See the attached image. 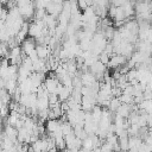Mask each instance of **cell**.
Here are the masks:
<instances>
[{
	"instance_id": "9c48e42d",
	"label": "cell",
	"mask_w": 152,
	"mask_h": 152,
	"mask_svg": "<svg viewBox=\"0 0 152 152\" xmlns=\"http://www.w3.org/2000/svg\"><path fill=\"white\" fill-rule=\"evenodd\" d=\"M36 52L40 59H48L49 57V48L45 44H38L36 48Z\"/></svg>"
},
{
	"instance_id": "5b68a950",
	"label": "cell",
	"mask_w": 152,
	"mask_h": 152,
	"mask_svg": "<svg viewBox=\"0 0 152 152\" xmlns=\"http://www.w3.org/2000/svg\"><path fill=\"white\" fill-rule=\"evenodd\" d=\"M45 127H46V131L49 133H55V132H57V131L61 129L62 121L59 119H49V120H46Z\"/></svg>"
},
{
	"instance_id": "8fae6325",
	"label": "cell",
	"mask_w": 152,
	"mask_h": 152,
	"mask_svg": "<svg viewBox=\"0 0 152 152\" xmlns=\"http://www.w3.org/2000/svg\"><path fill=\"white\" fill-rule=\"evenodd\" d=\"M121 106V101H120V99L118 97V96H114V97H112V100H110V102H109V106H108V108L112 110V112H116V109L119 108Z\"/></svg>"
},
{
	"instance_id": "5bb4252c",
	"label": "cell",
	"mask_w": 152,
	"mask_h": 152,
	"mask_svg": "<svg viewBox=\"0 0 152 152\" xmlns=\"http://www.w3.org/2000/svg\"><path fill=\"white\" fill-rule=\"evenodd\" d=\"M109 59H110V55H108V53L104 52V51L99 56V61H101L103 64H108V63H109Z\"/></svg>"
},
{
	"instance_id": "3957f363",
	"label": "cell",
	"mask_w": 152,
	"mask_h": 152,
	"mask_svg": "<svg viewBox=\"0 0 152 152\" xmlns=\"http://www.w3.org/2000/svg\"><path fill=\"white\" fill-rule=\"evenodd\" d=\"M126 62H127L126 56L120 55V53H115V55H112L110 56V59H109L108 65L109 66H113V68H118L120 65H124Z\"/></svg>"
},
{
	"instance_id": "ba28073f",
	"label": "cell",
	"mask_w": 152,
	"mask_h": 152,
	"mask_svg": "<svg viewBox=\"0 0 152 152\" xmlns=\"http://www.w3.org/2000/svg\"><path fill=\"white\" fill-rule=\"evenodd\" d=\"M90 71L94 74V75H100V74H104V70H106V64H103L101 61H96L95 63H93L90 66Z\"/></svg>"
},
{
	"instance_id": "52a82bcc",
	"label": "cell",
	"mask_w": 152,
	"mask_h": 152,
	"mask_svg": "<svg viewBox=\"0 0 152 152\" xmlns=\"http://www.w3.org/2000/svg\"><path fill=\"white\" fill-rule=\"evenodd\" d=\"M142 144V139L140 137H129L128 141V151L129 152H138L140 145Z\"/></svg>"
},
{
	"instance_id": "4fadbf2b",
	"label": "cell",
	"mask_w": 152,
	"mask_h": 152,
	"mask_svg": "<svg viewBox=\"0 0 152 152\" xmlns=\"http://www.w3.org/2000/svg\"><path fill=\"white\" fill-rule=\"evenodd\" d=\"M128 141H129V137L128 135L119 138V146H120L121 151H124V152L128 151Z\"/></svg>"
},
{
	"instance_id": "9a60e30c",
	"label": "cell",
	"mask_w": 152,
	"mask_h": 152,
	"mask_svg": "<svg viewBox=\"0 0 152 152\" xmlns=\"http://www.w3.org/2000/svg\"><path fill=\"white\" fill-rule=\"evenodd\" d=\"M126 1H127V0H110L112 5H113V6H116V7L122 6V5H124Z\"/></svg>"
},
{
	"instance_id": "6da1fadb",
	"label": "cell",
	"mask_w": 152,
	"mask_h": 152,
	"mask_svg": "<svg viewBox=\"0 0 152 152\" xmlns=\"http://www.w3.org/2000/svg\"><path fill=\"white\" fill-rule=\"evenodd\" d=\"M20 46H21V50H23L25 56H30L31 53H33L36 51V48H37V45H36V43H34L32 37H30V38L27 37L26 39H24L21 42Z\"/></svg>"
},
{
	"instance_id": "7a4b0ae2",
	"label": "cell",
	"mask_w": 152,
	"mask_h": 152,
	"mask_svg": "<svg viewBox=\"0 0 152 152\" xmlns=\"http://www.w3.org/2000/svg\"><path fill=\"white\" fill-rule=\"evenodd\" d=\"M61 82L58 81V78L55 77H48L44 81V87L45 89L49 91V94H57V89H58V84Z\"/></svg>"
},
{
	"instance_id": "30bf717a",
	"label": "cell",
	"mask_w": 152,
	"mask_h": 152,
	"mask_svg": "<svg viewBox=\"0 0 152 152\" xmlns=\"http://www.w3.org/2000/svg\"><path fill=\"white\" fill-rule=\"evenodd\" d=\"M121 7L124 8V12H125V14H126V17H127V18H131V17L135 13L134 4H133V1H131V0H127V1L121 6Z\"/></svg>"
},
{
	"instance_id": "8992f818",
	"label": "cell",
	"mask_w": 152,
	"mask_h": 152,
	"mask_svg": "<svg viewBox=\"0 0 152 152\" xmlns=\"http://www.w3.org/2000/svg\"><path fill=\"white\" fill-rule=\"evenodd\" d=\"M81 80H82V83L83 86H87V87H91L97 80H96V76L91 72V71H84L81 76Z\"/></svg>"
},
{
	"instance_id": "7c38bea8",
	"label": "cell",
	"mask_w": 152,
	"mask_h": 152,
	"mask_svg": "<svg viewBox=\"0 0 152 152\" xmlns=\"http://www.w3.org/2000/svg\"><path fill=\"white\" fill-rule=\"evenodd\" d=\"M102 112H103V109H102L100 106H95V107L91 109L93 119H94L95 121H100L101 118H102Z\"/></svg>"
},
{
	"instance_id": "277c9868",
	"label": "cell",
	"mask_w": 152,
	"mask_h": 152,
	"mask_svg": "<svg viewBox=\"0 0 152 152\" xmlns=\"http://www.w3.org/2000/svg\"><path fill=\"white\" fill-rule=\"evenodd\" d=\"M45 10H46V12L49 14L55 15V17H58L62 13V11H63V4H57V2L51 1V2H49V5L46 6Z\"/></svg>"
}]
</instances>
